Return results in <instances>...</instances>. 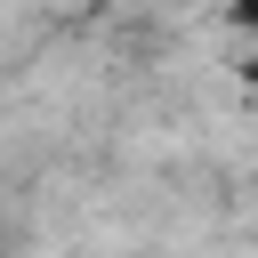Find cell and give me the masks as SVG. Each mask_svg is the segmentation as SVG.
Returning a JSON list of instances; mask_svg holds the SVG:
<instances>
[{"mask_svg":"<svg viewBox=\"0 0 258 258\" xmlns=\"http://www.w3.org/2000/svg\"><path fill=\"white\" fill-rule=\"evenodd\" d=\"M226 24L234 32H258V0H226Z\"/></svg>","mask_w":258,"mask_h":258,"instance_id":"6da1fadb","label":"cell"}]
</instances>
